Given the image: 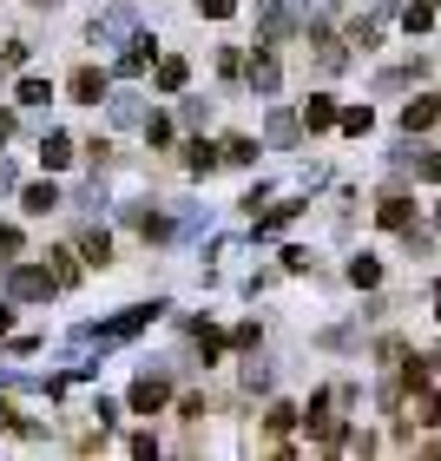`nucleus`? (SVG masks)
Instances as JSON below:
<instances>
[{
  "label": "nucleus",
  "instance_id": "nucleus-41",
  "mask_svg": "<svg viewBox=\"0 0 441 461\" xmlns=\"http://www.w3.org/2000/svg\"><path fill=\"white\" fill-rule=\"evenodd\" d=\"M33 7H47V0H33Z\"/></svg>",
  "mask_w": 441,
  "mask_h": 461
},
{
  "label": "nucleus",
  "instance_id": "nucleus-39",
  "mask_svg": "<svg viewBox=\"0 0 441 461\" xmlns=\"http://www.w3.org/2000/svg\"><path fill=\"white\" fill-rule=\"evenodd\" d=\"M435 317H441V284H435Z\"/></svg>",
  "mask_w": 441,
  "mask_h": 461
},
{
  "label": "nucleus",
  "instance_id": "nucleus-33",
  "mask_svg": "<svg viewBox=\"0 0 441 461\" xmlns=\"http://www.w3.org/2000/svg\"><path fill=\"white\" fill-rule=\"evenodd\" d=\"M244 389H270V369L264 363H244Z\"/></svg>",
  "mask_w": 441,
  "mask_h": 461
},
{
  "label": "nucleus",
  "instance_id": "nucleus-30",
  "mask_svg": "<svg viewBox=\"0 0 441 461\" xmlns=\"http://www.w3.org/2000/svg\"><path fill=\"white\" fill-rule=\"evenodd\" d=\"M349 47H375V20H356V27H349Z\"/></svg>",
  "mask_w": 441,
  "mask_h": 461
},
{
  "label": "nucleus",
  "instance_id": "nucleus-26",
  "mask_svg": "<svg viewBox=\"0 0 441 461\" xmlns=\"http://www.w3.org/2000/svg\"><path fill=\"white\" fill-rule=\"evenodd\" d=\"M79 277V264H73V250H53V284H73Z\"/></svg>",
  "mask_w": 441,
  "mask_h": 461
},
{
  "label": "nucleus",
  "instance_id": "nucleus-22",
  "mask_svg": "<svg viewBox=\"0 0 441 461\" xmlns=\"http://www.w3.org/2000/svg\"><path fill=\"white\" fill-rule=\"evenodd\" d=\"M47 99H53L47 79H20V106H47Z\"/></svg>",
  "mask_w": 441,
  "mask_h": 461
},
{
  "label": "nucleus",
  "instance_id": "nucleus-24",
  "mask_svg": "<svg viewBox=\"0 0 441 461\" xmlns=\"http://www.w3.org/2000/svg\"><path fill=\"white\" fill-rule=\"evenodd\" d=\"M402 27H409V33H428V27H435V7H428V0H422V7H409Z\"/></svg>",
  "mask_w": 441,
  "mask_h": 461
},
{
  "label": "nucleus",
  "instance_id": "nucleus-35",
  "mask_svg": "<svg viewBox=\"0 0 441 461\" xmlns=\"http://www.w3.org/2000/svg\"><path fill=\"white\" fill-rule=\"evenodd\" d=\"M303 7L317 14V20H323V14H336V7H343V0H303Z\"/></svg>",
  "mask_w": 441,
  "mask_h": 461
},
{
  "label": "nucleus",
  "instance_id": "nucleus-9",
  "mask_svg": "<svg viewBox=\"0 0 441 461\" xmlns=\"http://www.w3.org/2000/svg\"><path fill=\"white\" fill-rule=\"evenodd\" d=\"M40 158H47V172L73 165V139H67V132H47V139H40Z\"/></svg>",
  "mask_w": 441,
  "mask_h": 461
},
{
  "label": "nucleus",
  "instance_id": "nucleus-18",
  "mask_svg": "<svg viewBox=\"0 0 441 461\" xmlns=\"http://www.w3.org/2000/svg\"><path fill=\"white\" fill-rule=\"evenodd\" d=\"M375 218H382L389 230H409V198H402V192H395V198H382V212H375Z\"/></svg>",
  "mask_w": 441,
  "mask_h": 461
},
{
  "label": "nucleus",
  "instance_id": "nucleus-23",
  "mask_svg": "<svg viewBox=\"0 0 441 461\" xmlns=\"http://www.w3.org/2000/svg\"><path fill=\"white\" fill-rule=\"evenodd\" d=\"M224 158L230 165H250V158H257V139H224Z\"/></svg>",
  "mask_w": 441,
  "mask_h": 461
},
{
  "label": "nucleus",
  "instance_id": "nucleus-34",
  "mask_svg": "<svg viewBox=\"0 0 441 461\" xmlns=\"http://www.w3.org/2000/svg\"><path fill=\"white\" fill-rule=\"evenodd\" d=\"M230 7H238V0H198V14H212V20H224Z\"/></svg>",
  "mask_w": 441,
  "mask_h": 461
},
{
  "label": "nucleus",
  "instance_id": "nucleus-19",
  "mask_svg": "<svg viewBox=\"0 0 441 461\" xmlns=\"http://www.w3.org/2000/svg\"><path fill=\"white\" fill-rule=\"evenodd\" d=\"M303 125H310V132H323V125H336V106H329V99H310V106H303Z\"/></svg>",
  "mask_w": 441,
  "mask_h": 461
},
{
  "label": "nucleus",
  "instance_id": "nucleus-32",
  "mask_svg": "<svg viewBox=\"0 0 441 461\" xmlns=\"http://www.w3.org/2000/svg\"><path fill=\"white\" fill-rule=\"evenodd\" d=\"M184 125H204V119H212V106H204V99H184V113H178Z\"/></svg>",
  "mask_w": 441,
  "mask_h": 461
},
{
  "label": "nucleus",
  "instance_id": "nucleus-16",
  "mask_svg": "<svg viewBox=\"0 0 441 461\" xmlns=\"http://www.w3.org/2000/svg\"><path fill=\"white\" fill-rule=\"evenodd\" d=\"M218 158H224V152H218V145H204V139H192V145H184V165H192V172H212Z\"/></svg>",
  "mask_w": 441,
  "mask_h": 461
},
{
  "label": "nucleus",
  "instance_id": "nucleus-14",
  "mask_svg": "<svg viewBox=\"0 0 441 461\" xmlns=\"http://www.w3.org/2000/svg\"><path fill=\"white\" fill-rule=\"evenodd\" d=\"M310 47H317V59H323V67H329V73H336V67H343V59H349V53H343V40H329L323 27H317V33H310Z\"/></svg>",
  "mask_w": 441,
  "mask_h": 461
},
{
  "label": "nucleus",
  "instance_id": "nucleus-1",
  "mask_svg": "<svg viewBox=\"0 0 441 461\" xmlns=\"http://www.w3.org/2000/svg\"><path fill=\"white\" fill-rule=\"evenodd\" d=\"M139 33V20H132V7H106L93 20V47H125V40Z\"/></svg>",
  "mask_w": 441,
  "mask_h": 461
},
{
  "label": "nucleus",
  "instance_id": "nucleus-25",
  "mask_svg": "<svg viewBox=\"0 0 441 461\" xmlns=\"http://www.w3.org/2000/svg\"><path fill=\"white\" fill-rule=\"evenodd\" d=\"M415 422H422V429H441V395H422V402H415Z\"/></svg>",
  "mask_w": 441,
  "mask_h": 461
},
{
  "label": "nucleus",
  "instance_id": "nucleus-3",
  "mask_svg": "<svg viewBox=\"0 0 441 461\" xmlns=\"http://www.w3.org/2000/svg\"><path fill=\"white\" fill-rule=\"evenodd\" d=\"M7 290L20 303H40V297H53V277H47V270H33V264H14L7 270Z\"/></svg>",
  "mask_w": 441,
  "mask_h": 461
},
{
  "label": "nucleus",
  "instance_id": "nucleus-20",
  "mask_svg": "<svg viewBox=\"0 0 441 461\" xmlns=\"http://www.w3.org/2000/svg\"><path fill=\"white\" fill-rule=\"evenodd\" d=\"M297 125H303V119H290V113H270V145H290V139H297Z\"/></svg>",
  "mask_w": 441,
  "mask_h": 461
},
{
  "label": "nucleus",
  "instance_id": "nucleus-37",
  "mask_svg": "<svg viewBox=\"0 0 441 461\" xmlns=\"http://www.w3.org/2000/svg\"><path fill=\"white\" fill-rule=\"evenodd\" d=\"M7 330H14V310H7V303H0V337H7Z\"/></svg>",
  "mask_w": 441,
  "mask_h": 461
},
{
  "label": "nucleus",
  "instance_id": "nucleus-38",
  "mask_svg": "<svg viewBox=\"0 0 441 461\" xmlns=\"http://www.w3.org/2000/svg\"><path fill=\"white\" fill-rule=\"evenodd\" d=\"M0 139H14V113H0Z\"/></svg>",
  "mask_w": 441,
  "mask_h": 461
},
{
  "label": "nucleus",
  "instance_id": "nucleus-5",
  "mask_svg": "<svg viewBox=\"0 0 441 461\" xmlns=\"http://www.w3.org/2000/svg\"><path fill=\"white\" fill-rule=\"evenodd\" d=\"M277 86H284V73H277V59H270V53H257V59H250V93H264V99H270V93H277Z\"/></svg>",
  "mask_w": 441,
  "mask_h": 461
},
{
  "label": "nucleus",
  "instance_id": "nucleus-2",
  "mask_svg": "<svg viewBox=\"0 0 441 461\" xmlns=\"http://www.w3.org/2000/svg\"><path fill=\"white\" fill-rule=\"evenodd\" d=\"M158 317V303H139V310H125L119 323H106V330H79V337H99V343H125V337H139L145 323Z\"/></svg>",
  "mask_w": 441,
  "mask_h": 461
},
{
  "label": "nucleus",
  "instance_id": "nucleus-6",
  "mask_svg": "<svg viewBox=\"0 0 441 461\" xmlns=\"http://www.w3.org/2000/svg\"><path fill=\"white\" fill-rule=\"evenodd\" d=\"M73 99L99 106V99H106V73H99V67H79V73H73Z\"/></svg>",
  "mask_w": 441,
  "mask_h": 461
},
{
  "label": "nucleus",
  "instance_id": "nucleus-29",
  "mask_svg": "<svg viewBox=\"0 0 441 461\" xmlns=\"http://www.w3.org/2000/svg\"><path fill=\"white\" fill-rule=\"evenodd\" d=\"M14 258H20V230L0 224V264H14Z\"/></svg>",
  "mask_w": 441,
  "mask_h": 461
},
{
  "label": "nucleus",
  "instance_id": "nucleus-15",
  "mask_svg": "<svg viewBox=\"0 0 441 461\" xmlns=\"http://www.w3.org/2000/svg\"><path fill=\"white\" fill-rule=\"evenodd\" d=\"M79 258H86V264H106V258H112V238H106V230H86V238H79Z\"/></svg>",
  "mask_w": 441,
  "mask_h": 461
},
{
  "label": "nucleus",
  "instance_id": "nucleus-10",
  "mask_svg": "<svg viewBox=\"0 0 441 461\" xmlns=\"http://www.w3.org/2000/svg\"><path fill=\"white\" fill-rule=\"evenodd\" d=\"M435 113H441V99H409V106H402V125H409V132H428Z\"/></svg>",
  "mask_w": 441,
  "mask_h": 461
},
{
  "label": "nucleus",
  "instance_id": "nucleus-17",
  "mask_svg": "<svg viewBox=\"0 0 441 461\" xmlns=\"http://www.w3.org/2000/svg\"><path fill=\"white\" fill-rule=\"evenodd\" d=\"M349 284H356V290H375V284H382V264H375V258H356V264H349Z\"/></svg>",
  "mask_w": 441,
  "mask_h": 461
},
{
  "label": "nucleus",
  "instance_id": "nucleus-28",
  "mask_svg": "<svg viewBox=\"0 0 441 461\" xmlns=\"http://www.w3.org/2000/svg\"><path fill=\"white\" fill-rule=\"evenodd\" d=\"M415 178H428V185H441V152H422V158H415Z\"/></svg>",
  "mask_w": 441,
  "mask_h": 461
},
{
  "label": "nucleus",
  "instance_id": "nucleus-31",
  "mask_svg": "<svg viewBox=\"0 0 441 461\" xmlns=\"http://www.w3.org/2000/svg\"><path fill=\"white\" fill-rule=\"evenodd\" d=\"M198 349H204V363H212V356L224 349V337H218V330H204V323H198Z\"/></svg>",
  "mask_w": 441,
  "mask_h": 461
},
{
  "label": "nucleus",
  "instance_id": "nucleus-40",
  "mask_svg": "<svg viewBox=\"0 0 441 461\" xmlns=\"http://www.w3.org/2000/svg\"><path fill=\"white\" fill-rule=\"evenodd\" d=\"M435 224H441V204H435Z\"/></svg>",
  "mask_w": 441,
  "mask_h": 461
},
{
  "label": "nucleus",
  "instance_id": "nucleus-11",
  "mask_svg": "<svg viewBox=\"0 0 441 461\" xmlns=\"http://www.w3.org/2000/svg\"><path fill=\"white\" fill-rule=\"evenodd\" d=\"M20 204H27L33 218H47V212H59V192H53V185H27V192H20Z\"/></svg>",
  "mask_w": 441,
  "mask_h": 461
},
{
  "label": "nucleus",
  "instance_id": "nucleus-27",
  "mask_svg": "<svg viewBox=\"0 0 441 461\" xmlns=\"http://www.w3.org/2000/svg\"><path fill=\"white\" fill-rule=\"evenodd\" d=\"M336 119H343V132H356V139L369 132V106H349V113H336Z\"/></svg>",
  "mask_w": 441,
  "mask_h": 461
},
{
  "label": "nucleus",
  "instance_id": "nucleus-7",
  "mask_svg": "<svg viewBox=\"0 0 441 461\" xmlns=\"http://www.w3.org/2000/svg\"><path fill=\"white\" fill-rule=\"evenodd\" d=\"M257 20H264V40H290V14H284V0H257Z\"/></svg>",
  "mask_w": 441,
  "mask_h": 461
},
{
  "label": "nucleus",
  "instance_id": "nucleus-13",
  "mask_svg": "<svg viewBox=\"0 0 441 461\" xmlns=\"http://www.w3.org/2000/svg\"><path fill=\"white\" fill-rule=\"evenodd\" d=\"M112 125H145V106H139V93H112Z\"/></svg>",
  "mask_w": 441,
  "mask_h": 461
},
{
  "label": "nucleus",
  "instance_id": "nucleus-21",
  "mask_svg": "<svg viewBox=\"0 0 441 461\" xmlns=\"http://www.w3.org/2000/svg\"><path fill=\"white\" fill-rule=\"evenodd\" d=\"M290 218H297V204H277V212H264V218H257V238H270V230H284Z\"/></svg>",
  "mask_w": 441,
  "mask_h": 461
},
{
  "label": "nucleus",
  "instance_id": "nucleus-8",
  "mask_svg": "<svg viewBox=\"0 0 441 461\" xmlns=\"http://www.w3.org/2000/svg\"><path fill=\"white\" fill-rule=\"evenodd\" d=\"M145 67H152V40H139V33H132V40H125V53H119V73L132 79V73H145Z\"/></svg>",
  "mask_w": 441,
  "mask_h": 461
},
{
  "label": "nucleus",
  "instance_id": "nucleus-4",
  "mask_svg": "<svg viewBox=\"0 0 441 461\" xmlns=\"http://www.w3.org/2000/svg\"><path fill=\"white\" fill-rule=\"evenodd\" d=\"M165 395H172V383H165V375H139V383H132V409L152 415V409H165Z\"/></svg>",
  "mask_w": 441,
  "mask_h": 461
},
{
  "label": "nucleus",
  "instance_id": "nucleus-36",
  "mask_svg": "<svg viewBox=\"0 0 441 461\" xmlns=\"http://www.w3.org/2000/svg\"><path fill=\"white\" fill-rule=\"evenodd\" d=\"M0 192H14V165L7 158H0Z\"/></svg>",
  "mask_w": 441,
  "mask_h": 461
},
{
  "label": "nucleus",
  "instance_id": "nucleus-12",
  "mask_svg": "<svg viewBox=\"0 0 441 461\" xmlns=\"http://www.w3.org/2000/svg\"><path fill=\"white\" fill-rule=\"evenodd\" d=\"M184 79H192V67L172 53V59H158V93H184Z\"/></svg>",
  "mask_w": 441,
  "mask_h": 461
}]
</instances>
